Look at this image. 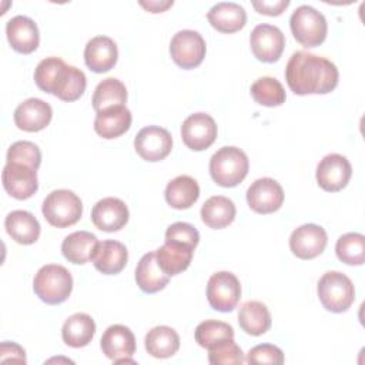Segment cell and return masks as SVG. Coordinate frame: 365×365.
<instances>
[{"instance_id": "29", "label": "cell", "mask_w": 365, "mask_h": 365, "mask_svg": "<svg viewBox=\"0 0 365 365\" xmlns=\"http://www.w3.org/2000/svg\"><path fill=\"white\" fill-rule=\"evenodd\" d=\"M165 201L175 210L190 208L200 197V185L190 175H178L165 187Z\"/></svg>"}, {"instance_id": "34", "label": "cell", "mask_w": 365, "mask_h": 365, "mask_svg": "<svg viewBox=\"0 0 365 365\" xmlns=\"http://www.w3.org/2000/svg\"><path fill=\"white\" fill-rule=\"evenodd\" d=\"M194 336L200 346L210 351L232 341L234 329L227 322L217 319H205L197 325Z\"/></svg>"}, {"instance_id": "28", "label": "cell", "mask_w": 365, "mask_h": 365, "mask_svg": "<svg viewBox=\"0 0 365 365\" xmlns=\"http://www.w3.org/2000/svg\"><path fill=\"white\" fill-rule=\"evenodd\" d=\"M96 334L94 319L84 312L70 315L61 328V336L66 345L71 348H83L88 345Z\"/></svg>"}, {"instance_id": "16", "label": "cell", "mask_w": 365, "mask_h": 365, "mask_svg": "<svg viewBox=\"0 0 365 365\" xmlns=\"http://www.w3.org/2000/svg\"><path fill=\"white\" fill-rule=\"evenodd\" d=\"M328 242L327 231L317 224H304L289 237V248L297 258L312 259L324 252Z\"/></svg>"}, {"instance_id": "33", "label": "cell", "mask_w": 365, "mask_h": 365, "mask_svg": "<svg viewBox=\"0 0 365 365\" xmlns=\"http://www.w3.org/2000/svg\"><path fill=\"white\" fill-rule=\"evenodd\" d=\"M147 352L154 358H170L180 348V336L177 331L167 325L151 328L144 339Z\"/></svg>"}, {"instance_id": "17", "label": "cell", "mask_w": 365, "mask_h": 365, "mask_svg": "<svg viewBox=\"0 0 365 365\" xmlns=\"http://www.w3.org/2000/svg\"><path fill=\"white\" fill-rule=\"evenodd\" d=\"M53 117V110L48 103L41 98H27L20 103L13 114L16 125L29 133H36L46 128Z\"/></svg>"}, {"instance_id": "43", "label": "cell", "mask_w": 365, "mask_h": 365, "mask_svg": "<svg viewBox=\"0 0 365 365\" xmlns=\"http://www.w3.org/2000/svg\"><path fill=\"white\" fill-rule=\"evenodd\" d=\"M21 362L26 364V352L24 349L16 344L4 341L0 345V362Z\"/></svg>"}, {"instance_id": "21", "label": "cell", "mask_w": 365, "mask_h": 365, "mask_svg": "<svg viewBox=\"0 0 365 365\" xmlns=\"http://www.w3.org/2000/svg\"><path fill=\"white\" fill-rule=\"evenodd\" d=\"M127 259L128 251L123 242L115 240H104L98 242L91 261L96 269L101 274L114 275L124 269Z\"/></svg>"}, {"instance_id": "6", "label": "cell", "mask_w": 365, "mask_h": 365, "mask_svg": "<svg viewBox=\"0 0 365 365\" xmlns=\"http://www.w3.org/2000/svg\"><path fill=\"white\" fill-rule=\"evenodd\" d=\"M41 212L50 225L66 228L81 218L83 202L70 190H54L44 198Z\"/></svg>"}, {"instance_id": "40", "label": "cell", "mask_w": 365, "mask_h": 365, "mask_svg": "<svg viewBox=\"0 0 365 365\" xmlns=\"http://www.w3.org/2000/svg\"><path fill=\"white\" fill-rule=\"evenodd\" d=\"M208 361L212 365H237L245 362V358L241 348L232 339L218 348L210 349Z\"/></svg>"}, {"instance_id": "8", "label": "cell", "mask_w": 365, "mask_h": 365, "mask_svg": "<svg viewBox=\"0 0 365 365\" xmlns=\"http://www.w3.org/2000/svg\"><path fill=\"white\" fill-rule=\"evenodd\" d=\"M241 298V284L230 271H220L210 277L207 284V299L212 309L231 312Z\"/></svg>"}, {"instance_id": "19", "label": "cell", "mask_w": 365, "mask_h": 365, "mask_svg": "<svg viewBox=\"0 0 365 365\" xmlns=\"http://www.w3.org/2000/svg\"><path fill=\"white\" fill-rule=\"evenodd\" d=\"M6 36L13 50L21 54L33 53L40 43V33L34 20L27 16H14L6 24Z\"/></svg>"}, {"instance_id": "24", "label": "cell", "mask_w": 365, "mask_h": 365, "mask_svg": "<svg viewBox=\"0 0 365 365\" xmlns=\"http://www.w3.org/2000/svg\"><path fill=\"white\" fill-rule=\"evenodd\" d=\"M194 248L175 241H165L158 250H155V257L160 268L168 275H177L188 268L191 264Z\"/></svg>"}, {"instance_id": "22", "label": "cell", "mask_w": 365, "mask_h": 365, "mask_svg": "<svg viewBox=\"0 0 365 365\" xmlns=\"http://www.w3.org/2000/svg\"><path fill=\"white\" fill-rule=\"evenodd\" d=\"M210 24L221 33H235L247 23V11L242 6L234 1H221L214 4L207 13Z\"/></svg>"}, {"instance_id": "5", "label": "cell", "mask_w": 365, "mask_h": 365, "mask_svg": "<svg viewBox=\"0 0 365 365\" xmlns=\"http://www.w3.org/2000/svg\"><path fill=\"white\" fill-rule=\"evenodd\" d=\"M289 27L294 38L307 48L317 47L327 38V19L321 11L308 4L295 9L289 17Z\"/></svg>"}, {"instance_id": "7", "label": "cell", "mask_w": 365, "mask_h": 365, "mask_svg": "<svg viewBox=\"0 0 365 365\" xmlns=\"http://www.w3.org/2000/svg\"><path fill=\"white\" fill-rule=\"evenodd\" d=\"M205 41L195 30L177 31L170 43V54L174 63L184 70L198 67L205 57Z\"/></svg>"}, {"instance_id": "35", "label": "cell", "mask_w": 365, "mask_h": 365, "mask_svg": "<svg viewBox=\"0 0 365 365\" xmlns=\"http://www.w3.org/2000/svg\"><path fill=\"white\" fill-rule=\"evenodd\" d=\"M125 101H127V90L123 81L114 77H108L97 84L91 103L96 113H98L113 106H124Z\"/></svg>"}, {"instance_id": "44", "label": "cell", "mask_w": 365, "mask_h": 365, "mask_svg": "<svg viewBox=\"0 0 365 365\" xmlns=\"http://www.w3.org/2000/svg\"><path fill=\"white\" fill-rule=\"evenodd\" d=\"M289 6V0H275V1H252V7L259 13L265 16H279L285 11V9Z\"/></svg>"}, {"instance_id": "41", "label": "cell", "mask_w": 365, "mask_h": 365, "mask_svg": "<svg viewBox=\"0 0 365 365\" xmlns=\"http://www.w3.org/2000/svg\"><path fill=\"white\" fill-rule=\"evenodd\" d=\"M245 361L252 365H257V364L281 365L284 364V354L278 346L272 344H259L252 346L248 351Z\"/></svg>"}, {"instance_id": "4", "label": "cell", "mask_w": 365, "mask_h": 365, "mask_svg": "<svg viewBox=\"0 0 365 365\" xmlns=\"http://www.w3.org/2000/svg\"><path fill=\"white\" fill-rule=\"evenodd\" d=\"M317 292L322 307L335 314L345 312L355 301L352 281L339 271L325 272L318 281Z\"/></svg>"}, {"instance_id": "1", "label": "cell", "mask_w": 365, "mask_h": 365, "mask_svg": "<svg viewBox=\"0 0 365 365\" xmlns=\"http://www.w3.org/2000/svg\"><path fill=\"white\" fill-rule=\"evenodd\" d=\"M338 78L339 73L332 61L304 50L295 51L285 67L287 84L298 96L331 93Z\"/></svg>"}, {"instance_id": "30", "label": "cell", "mask_w": 365, "mask_h": 365, "mask_svg": "<svg viewBox=\"0 0 365 365\" xmlns=\"http://www.w3.org/2000/svg\"><path fill=\"white\" fill-rule=\"evenodd\" d=\"M235 212V204L230 198L212 195L201 207V220L207 227L221 230L234 221Z\"/></svg>"}, {"instance_id": "13", "label": "cell", "mask_w": 365, "mask_h": 365, "mask_svg": "<svg viewBox=\"0 0 365 365\" xmlns=\"http://www.w3.org/2000/svg\"><path fill=\"white\" fill-rule=\"evenodd\" d=\"M250 44L254 56L259 61L274 63L284 51L285 37L277 26L264 23L254 27L250 36Z\"/></svg>"}, {"instance_id": "26", "label": "cell", "mask_w": 365, "mask_h": 365, "mask_svg": "<svg viewBox=\"0 0 365 365\" xmlns=\"http://www.w3.org/2000/svg\"><path fill=\"white\" fill-rule=\"evenodd\" d=\"M170 277L160 268L155 251L144 254L135 267V282L145 294H155L168 284Z\"/></svg>"}, {"instance_id": "27", "label": "cell", "mask_w": 365, "mask_h": 365, "mask_svg": "<svg viewBox=\"0 0 365 365\" xmlns=\"http://www.w3.org/2000/svg\"><path fill=\"white\" fill-rule=\"evenodd\" d=\"M98 240L88 231H76L68 234L61 242L63 257L73 264H86L93 259Z\"/></svg>"}, {"instance_id": "9", "label": "cell", "mask_w": 365, "mask_h": 365, "mask_svg": "<svg viewBox=\"0 0 365 365\" xmlns=\"http://www.w3.org/2000/svg\"><path fill=\"white\" fill-rule=\"evenodd\" d=\"M135 153L145 161L155 163L164 160L173 148L171 134L158 125L141 128L134 138Z\"/></svg>"}, {"instance_id": "23", "label": "cell", "mask_w": 365, "mask_h": 365, "mask_svg": "<svg viewBox=\"0 0 365 365\" xmlns=\"http://www.w3.org/2000/svg\"><path fill=\"white\" fill-rule=\"evenodd\" d=\"M131 120V111L125 106H113L97 113L94 130L106 140L117 138L130 128Z\"/></svg>"}, {"instance_id": "2", "label": "cell", "mask_w": 365, "mask_h": 365, "mask_svg": "<svg viewBox=\"0 0 365 365\" xmlns=\"http://www.w3.org/2000/svg\"><path fill=\"white\" fill-rule=\"evenodd\" d=\"M248 168V157L238 147H221L210 158L211 178L221 187L238 185L247 177Z\"/></svg>"}, {"instance_id": "11", "label": "cell", "mask_w": 365, "mask_h": 365, "mask_svg": "<svg viewBox=\"0 0 365 365\" xmlns=\"http://www.w3.org/2000/svg\"><path fill=\"white\" fill-rule=\"evenodd\" d=\"M217 124L210 114L194 113L181 125L182 143L192 151L208 148L217 138Z\"/></svg>"}, {"instance_id": "32", "label": "cell", "mask_w": 365, "mask_h": 365, "mask_svg": "<svg viewBox=\"0 0 365 365\" xmlns=\"http://www.w3.org/2000/svg\"><path fill=\"white\" fill-rule=\"evenodd\" d=\"M86 86H87L86 74L74 66L64 64L57 76L56 84L53 87V94L57 98L67 103L76 101L84 94Z\"/></svg>"}, {"instance_id": "20", "label": "cell", "mask_w": 365, "mask_h": 365, "mask_svg": "<svg viewBox=\"0 0 365 365\" xmlns=\"http://www.w3.org/2000/svg\"><path fill=\"white\" fill-rule=\"evenodd\" d=\"M118 58L117 44L107 36H96L86 44L84 61L94 73L110 71Z\"/></svg>"}, {"instance_id": "12", "label": "cell", "mask_w": 365, "mask_h": 365, "mask_svg": "<svg viewBox=\"0 0 365 365\" xmlns=\"http://www.w3.org/2000/svg\"><path fill=\"white\" fill-rule=\"evenodd\" d=\"M247 202L250 208L258 214H271L281 208L284 190L274 178H258L247 190Z\"/></svg>"}, {"instance_id": "45", "label": "cell", "mask_w": 365, "mask_h": 365, "mask_svg": "<svg viewBox=\"0 0 365 365\" xmlns=\"http://www.w3.org/2000/svg\"><path fill=\"white\" fill-rule=\"evenodd\" d=\"M140 6H143L145 10L151 13H163L164 10L173 6V0L171 1H148V3L140 1Z\"/></svg>"}, {"instance_id": "25", "label": "cell", "mask_w": 365, "mask_h": 365, "mask_svg": "<svg viewBox=\"0 0 365 365\" xmlns=\"http://www.w3.org/2000/svg\"><path fill=\"white\" fill-rule=\"evenodd\" d=\"M7 234L21 245L34 244L40 237V224L37 218L24 210H14L4 220Z\"/></svg>"}, {"instance_id": "38", "label": "cell", "mask_w": 365, "mask_h": 365, "mask_svg": "<svg viewBox=\"0 0 365 365\" xmlns=\"http://www.w3.org/2000/svg\"><path fill=\"white\" fill-rule=\"evenodd\" d=\"M66 63L58 57H46L34 70V81L40 90L53 94L57 76Z\"/></svg>"}, {"instance_id": "31", "label": "cell", "mask_w": 365, "mask_h": 365, "mask_svg": "<svg viewBox=\"0 0 365 365\" xmlns=\"http://www.w3.org/2000/svg\"><path fill=\"white\" fill-rule=\"evenodd\" d=\"M238 324L245 334L258 336L269 329L271 314L265 304L259 301H247L240 308Z\"/></svg>"}, {"instance_id": "36", "label": "cell", "mask_w": 365, "mask_h": 365, "mask_svg": "<svg viewBox=\"0 0 365 365\" xmlns=\"http://www.w3.org/2000/svg\"><path fill=\"white\" fill-rule=\"evenodd\" d=\"M251 96L259 106L277 107L285 103V90L274 77H259L251 86Z\"/></svg>"}, {"instance_id": "15", "label": "cell", "mask_w": 365, "mask_h": 365, "mask_svg": "<svg viewBox=\"0 0 365 365\" xmlns=\"http://www.w3.org/2000/svg\"><path fill=\"white\" fill-rule=\"evenodd\" d=\"M351 175L352 167L346 157L341 154H328L317 165V182L328 192H335L346 187Z\"/></svg>"}, {"instance_id": "10", "label": "cell", "mask_w": 365, "mask_h": 365, "mask_svg": "<svg viewBox=\"0 0 365 365\" xmlns=\"http://www.w3.org/2000/svg\"><path fill=\"white\" fill-rule=\"evenodd\" d=\"M1 182L9 195L16 200H27L38 188L37 170L23 163H6Z\"/></svg>"}, {"instance_id": "18", "label": "cell", "mask_w": 365, "mask_h": 365, "mask_svg": "<svg viewBox=\"0 0 365 365\" xmlns=\"http://www.w3.org/2000/svg\"><path fill=\"white\" fill-rule=\"evenodd\" d=\"M91 221L101 231H118L128 221V208L123 200L106 197L94 204L91 210Z\"/></svg>"}, {"instance_id": "3", "label": "cell", "mask_w": 365, "mask_h": 365, "mask_svg": "<svg viewBox=\"0 0 365 365\" xmlns=\"http://www.w3.org/2000/svg\"><path fill=\"white\" fill-rule=\"evenodd\" d=\"M34 294L48 305L64 302L73 291L70 271L58 264L43 265L33 279Z\"/></svg>"}, {"instance_id": "37", "label": "cell", "mask_w": 365, "mask_h": 365, "mask_svg": "<svg viewBox=\"0 0 365 365\" xmlns=\"http://www.w3.org/2000/svg\"><path fill=\"white\" fill-rule=\"evenodd\" d=\"M336 257L348 265H362L365 261V237L359 232L341 235L335 245Z\"/></svg>"}, {"instance_id": "14", "label": "cell", "mask_w": 365, "mask_h": 365, "mask_svg": "<svg viewBox=\"0 0 365 365\" xmlns=\"http://www.w3.org/2000/svg\"><path fill=\"white\" fill-rule=\"evenodd\" d=\"M103 354L115 364L134 362L131 356L135 352V338L133 331L121 324L110 325L101 336Z\"/></svg>"}, {"instance_id": "39", "label": "cell", "mask_w": 365, "mask_h": 365, "mask_svg": "<svg viewBox=\"0 0 365 365\" xmlns=\"http://www.w3.org/2000/svg\"><path fill=\"white\" fill-rule=\"evenodd\" d=\"M7 163H23L37 170L41 163V153L31 141H16L9 147Z\"/></svg>"}, {"instance_id": "42", "label": "cell", "mask_w": 365, "mask_h": 365, "mask_svg": "<svg viewBox=\"0 0 365 365\" xmlns=\"http://www.w3.org/2000/svg\"><path fill=\"white\" fill-rule=\"evenodd\" d=\"M165 241H175V242H182L187 244L192 248L198 245L200 241V234L197 228L188 222H174L171 224L167 231H165Z\"/></svg>"}]
</instances>
